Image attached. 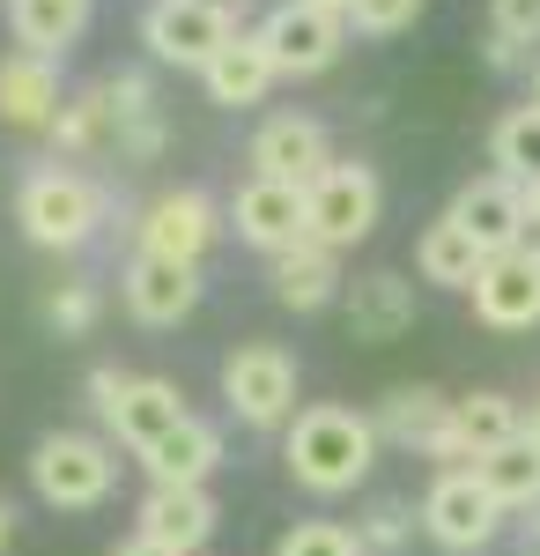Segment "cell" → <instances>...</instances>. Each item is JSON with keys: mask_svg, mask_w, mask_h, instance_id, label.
I'll return each mask as SVG.
<instances>
[{"mask_svg": "<svg viewBox=\"0 0 540 556\" xmlns=\"http://www.w3.org/2000/svg\"><path fill=\"white\" fill-rule=\"evenodd\" d=\"M274 556H363V542L340 519H296L290 534L274 542Z\"/></svg>", "mask_w": 540, "mask_h": 556, "instance_id": "29", "label": "cell"}, {"mask_svg": "<svg viewBox=\"0 0 540 556\" xmlns=\"http://www.w3.org/2000/svg\"><path fill=\"white\" fill-rule=\"evenodd\" d=\"M474 475L489 482V497H497L503 513H540V445L533 438L497 445L489 460H474Z\"/></svg>", "mask_w": 540, "mask_h": 556, "instance_id": "26", "label": "cell"}, {"mask_svg": "<svg viewBox=\"0 0 540 556\" xmlns=\"http://www.w3.org/2000/svg\"><path fill=\"white\" fill-rule=\"evenodd\" d=\"M201 8H215V15H230V23H245V15H252V0H201Z\"/></svg>", "mask_w": 540, "mask_h": 556, "instance_id": "36", "label": "cell"}, {"mask_svg": "<svg viewBox=\"0 0 540 556\" xmlns=\"http://www.w3.org/2000/svg\"><path fill=\"white\" fill-rule=\"evenodd\" d=\"M340 312H348V334H356V342H400V334L415 327V290L377 267V275H356V282L340 290Z\"/></svg>", "mask_w": 540, "mask_h": 556, "instance_id": "20", "label": "cell"}, {"mask_svg": "<svg viewBox=\"0 0 540 556\" xmlns=\"http://www.w3.org/2000/svg\"><path fill=\"white\" fill-rule=\"evenodd\" d=\"M222 401H230V416L252 430H282L296 424L304 408H296V356L282 342H237L222 356Z\"/></svg>", "mask_w": 540, "mask_h": 556, "instance_id": "5", "label": "cell"}, {"mask_svg": "<svg viewBox=\"0 0 540 556\" xmlns=\"http://www.w3.org/2000/svg\"><path fill=\"white\" fill-rule=\"evenodd\" d=\"M377 438H393V445H408V453H429V438L452 424V401L437 393V386H393L385 401H377Z\"/></svg>", "mask_w": 540, "mask_h": 556, "instance_id": "23", "label": "cell"}, {"mask_svg": "<svg viewBox=\"0 0 540 556\" xmlns=\"http://www.w3.org/2000/svg\"><path fill=\"white\" fill-rule=\"evenodd\" d=\"M481 60H489L497 75H511V67H526V45H518V38H503V30H489V45H481Z\"/></svg>", "mask_w": 540, "mask_h": 556, "instance_id": "34", "label": "cell"}, {"mask_svg": "<svg viewBox=\"0 0 540 556\" xmlns=\"http://www.w3.org/2000/svg\"><path fill=\"white\" fill-rule=\"evenodd\" d=\"M8 30H15L23 52L60 60V52L89 30V0H8Z\"/></svg>", "mask_w": 540, "mask_h": 556, "instance_id": "24", "label": "cell"}, {"mask_svg": "<svg viewBox=\"0 0 540 556\" xmlns=\"http://www.w3.org/2000/svg\"><path fill=\"white\" fill-rule=\"evenodd\" d=\"M526 438H533V445H540V401H533V416H526Z\"/></svg>", "mask_w": 540, "mask_h": 556, "instance_id": "41", "label": "cell"}, {"mask_svg": "<svg viewBox=\"0 0 540 556\" xmlns=\"http://www.w3.org/2000/svg\"><path fill=\"white\" fill-rule=\"evenodd\" d=\"M408 534H415V519H408V505H371L363 513V527H356V542H363V556H400L408 549Z\"/></svg>", "mask_w": 540, "mask_h": 556, "instance_id": "30", "label": "cell"}, {"mask_svg": "<svg viewBox=\"0 0 540 556\" xmlns=\"http://www.w3.org/2000/svg\"><path fill=\"white\" fill-rule=\"evenodd\" d=\"M267 282H274V304H290V312H319V304H333L340 290H348V282H340V253L319 245V238L274 253L267 260Z\"/></svg>", "mask_w": 540, "mask_h": 556, "instance_id": "21", "label": "cell"}, {"mask_svg": "<svg viewBox=\"0 0 540 556\" xmlns=\"http://www.w3.org/2000/svg\"><path fill=\"white\" fill-rule=\"evenodd\" d=\"M126 290V312L141 319V327H178L193 304H201V267H185V260H164V253H133L119 275Z\"/></svg>", "mask_w": 540, "mask_h": 556, "instance_id": "16", "label": "cell"}, {"mask_svg": "<svg viewBox=\"0 0 540 556\" xmlns=\"http://www.w3.org/2000/svg\"><path fill=\"white\" fill-rule=\"evenodd\" d=\"M215 497L208 482H193V490H170V482H149V497L133 505V534H149V542H164V549H185L201 556L215 534Z\"/></svg>", "mask_w": 540, "mask_h": 556, "instance_id": "17", "label": "cell"}, {"mask_svg": "<svg viewBox=\"0 0 540 556\" xmlns=\"http://www.w3.org/2000/svg\"><path fill=\"white\" fill-rule=\"evenodd\" d=\"M44 319H52L60 334H89V327H97V282H60V290H44Z\"/></svg>", "mask_w": 540, "mask_h": 556, "instance_id": "31", "label": "cell"}, {"mask_svg": "<svg viewBox=\"0 0 540 556\" xmlns=\"http://www.w3.org/2000/svg\"><path fill=\"white\" fill-rule=\"evenodd\" d=\"M215 230H222V215L201 186H170L156 193L141 223H133V238H141V253H164V260H185V267H201V253L215 245Z\"/></svg>", "mask_w": 540, "mask_h": 556, "instance_id": "11", "label": "cell"}, {"mask_svg": "<svg viewBox=\"0 0 540 556\" xmlns=\"http://www.w3.org/2000/svg\"><path fill=\"white\" fill-rule=\"evenodd\" d=\"M15 223H23V238L44 245V253H75V245L97 238V223H104V193H97L82 172L44 164V172L23 178V193H15Z\"/></svg>", "mask_w": 540, "mask_h": 556, "instance_id": "2", "label": "cell"}, {"mask_svg": "<svg viewBox=\"0 0 540 556\" xmlns=\"http://www.w3.org/2000/svg\"><path fill=\"white\" fill-rule=\"evenodd\" d=\"M304 8H326V15H348L356 0H304Z\"/></svg>", "mask_w": 540, "mask_h": 556, "instance_id": "39", "label": "cell"}, {"mask_svg": "<svg viewBox=\"0 0 540 556\" xmlns=\"http://www.w3.org/2000/svg\"><path fill=\"white\" fill-rule=\"evenodd\" d=\"M526 556H540V513H533V527H526Z\"/></svg>", "mask_w": 540, "mask_h": 556, "instance_id": "40", "label": "cell"}, {"mask_svg": "<svg viewBox=\"0 0 540 556\" xmlns=\"http://www.w3.org/2000/svg\"><path fill=\"white\" fill-rule=\"evenodd\" d=\"M489 30H503V38H518V45H540V0H497Z\"/></svg>", "mask_w": 540, "mask_h": 556, "instance_id": "33", "label": "cell"}, {"mask_svg": "<svg viewBox=\"0 0 540 556\" xmlns=\"http://www.w3.org/2000/svg\"><path fill=\"white\" fill-rule=\"evenodd\" d=\"M8 542H15V505L0 497V556H8Z\"/></svg>", "mask_w": 540, "mask_h": 556, "instance_id": "37", "label": "cell"}, {"mask_svg": "<svg viewBox=\"0 0 540 556\" xmlns=\"http://www.w3.org/2000/svg\"><path fill=\"white\" fill-rule=\"evenodd\" d=\"M60 60H38V52H8L0 60V119L23 134H52V119H60Z\"/></svg>", "mask_w": 540, "mask_h": 556, "instance_id": "18", "label": "cell"}, {"mask_svg": "<svg viewBox=\"0 0 540 556\" xmlns=\"http://www.w3.org/2000/svg\"><path fill=\"white\" fill-rule=\"evenodd\" d=\"M230 15H215L201 0H149V15H141V45H149V60H164V67H208L215 52L230 45Z\"/></svg>", "mask_w": 540, "mask_h": 556, "instance_id": "10", "label": "cell"}, {"mask_svg": "<svg viewBox=\"0 0 540 556\" xmlns=\"http://www.w3.org/2000/svg\"><path fill=\"white\" fill-rule=\"evenodd\" d=\"M511 438H526L518 401H511V393H466V401H452V424L429 438L422 460H437V475L445 468H474V460H489V453L511 445Z\"/></svg>", "mask_w": 540, "mask_h": 556, "instance_id": "9", "label": "cell"}, {"mask_svg": "<svg viewBox=\"0 0 540 556\" xmlns=\"http://www.w3.org/2000/svg\"><path fill=\"white\" fill-rule=\"evenodd\" d=\"M274 83H282V75H274V60H267L259 30H230V45H222L208 67H201V89H208V104H222V112L259 104Z\"/></svg>", "mask_w": 540, "mask_h": 556, "instance_id": "19", "label": "cell"}, {"mask_svg": "<svg viewBox=\"0 0 540 556\" xmlns=\"http://www.w3.org/2000/svg\"><path fill=\"white\" fill-rule=\"evenodd\" d=\"M518 193H526V223L540 230V178H533V186H518Z\"/></svg>", "mask_w": 540, "mask_h": 556, "instance_id": "38", "label": "cell"}, {"mask_svg": "<svg viewBox=\"0 0 540 556\" xmlns=\"http://www.w3.org/2000/svg\"><path fill=\"white\" fill-rule=\"evenodd\" d=\"M259 45L274 60V75H326L348 45V15H326V8H304V0H282L259 15Z\"/></svg>", "mask_w": 540, "mask_h": 556, "instance_id": "8", "label": "cell"}, {"mask_svg": "<svg viewBox=\"0 0 540 556\" xmlns=\"http://www.w3.org/2000/svg\"><path fill=\"white\" fill-rule=\"evenodd\" d=\"M282 460H290L296 490H311V497H348L377 460V424L356 416V408H340V401H319V408H304L290 424Z\"/></svg>", "mask_w": 540, "mask_h": 556, "instance_id": "1", "label": "cell"}, {"mask_svg": "<svg viewBox=\"0 0 540 556\" xmlns=\"http://www.w3.org/2000/svg\"><path fill=\"white\" fill-rule=\"evenodd\" d=\"M445 215H452L459 230L481 245V260L518 253V245H526V230H533V223H526V193H518L511 178H497V172H489V178H466Z\"/></svg>", "mask_w": 540, "mask_h": 556, "instance_id": "13", "label": "cell"}, {"mask_svg": "<svg viewBox=\"0 0 540 556\" xmlns=\"http://www.w3.org/2000/svg\"><path fill=\"white\" fill-rule=\"evenodd\" d=\"M333 164V141L319 119L304 112H274L267 127L252 134V178H282V186H311Z\"/></svg>", "mask_w": 540, "mask_h": 556, "instance_id": "15", "label": "cell"}, {"mask_svg": "<svg viewBox=\"0 0 540 556\" xmlns=\"http://www.w3.org/2000/svg\"><path fill=\"white\" fill-rule=\"evenodd\" d=\"M422 15V0H356L348 8V30H363V38H393V30H408Z\"/></svg>", "mask_w": 540, "mask_h": 556, "instance_id": "32", "label": "cell"}, {"mask_svg": "<svg viewBox=\"0 0 540 556\" xmlns=\"http://www.w3.org/2000/svg\"><path fill=\"white\" fill-rule=\"evenodd\" d=\"M112 482H119V460L89 430H52V438H38V453H30V490H38V505H52V513L104 505Z\"/></svg>", "mask_w": 540, "mask_h": 556, "instance_id": "3", "label": "cell"}, {"mask_svg": "<svg viewBox=\"0 0 540 556\" xmlns=\"http://www.w3.org/2000/svg\"><path fill=\"white\" fill-rule=\"evenodd\" d=\"M466 298H474V319L497 327V334L540 327V253H526V245H518V253H497Z\"/></svg>", "mask_w": 540, "mask_h": 556, "instance_id": "14", "label": "cell"}, {"mask_svg": "<svg viewBox=\"0 0 540 556\" xmlns=\"http://www.w3.org/2000/svg\"><path fill=\"white\" fill-rule=\"evenodd\" d=\"M481 267H489L481 245L459 230L452 215H437V223L415 238V275H422V282H437V290H474V282H481Z\"/></svg>", "mask_w": 540, "mask_h": 556, "instance_id": "25", "label": "cell"}, {"mask_svg": "<svg viewBox=\"0 0 540 556\" xmlns=\"http://www.w3.org/2000/svg\"><path fill=\"white\" fill-rule=\"evenodd\" d=\"M422 534L452 556H474L503 534V505L489 497V482L474 468H445L429 482V497H422Z\"/></svg>", "mask_w": 540, "mask_h": 556, "instance_id": "6", "label": "cell"}, {"mask_svg": "<svg viewBox=\"0 0 540 556\" xmlns=\"http://www.w3.org/2000/svg\"><path fill=\"white\" fill-rule=\"evenodd\" d=\"M52 141L60 149H119V104H112V83H89L82 97H67L60 104V119H52Z\"/></svg>", "mask_w": 540, "mask_h": 556, "instance_id": "27", "label": "cell"}, {"mask_svg": "<svg viewBox=\"0 0 540 556\" xmlns=\"http://www.w3.org/2000/svg\"><path fill=\"white\" fill-rule=\"evenodd\" d=\"M215 460H222V430L201 424V416H185V424L170 430V438H156V445L141 453L149 482H170V490H193V482H208Z\"/></svg>", "mask_w": 540, "mask_h": 556, "instance_id": "22", "label": "cell"}, {"mask_svg": "<svg viewBox=\"0 0 540 556\" xmlns=\"http://www.w3.org/2000/svg\"><path fill=\"white\" fill-rule=\"evenodd\" d=\"M304 201H311V238H319V245H333V253L363 245V238L377 230V208H385L377 172H371V164H340V156H333L326 172L304 186Z\"/></svg>", "mask_w": 540, "mask_h": 556, "instance_id": "7", "label": "cell"}, {"mask_svg": "<svg viewBox=\"0 0 540 556\" xmlns=\"http://www.w3.org/2000/svg\"><path fill=\"white\" fill-rule=\"evenodd\" d=\"M489 164H497V178H511V186H533L540 178V112L533 104L503 112L497 127H489Z\"/></svg>", "mask_w": 540, "mask_h": 556, "instance_id": "28", "label": "cell"}, {"mask_svg": "<svg viewBox=\"0 0 540 556\" xmlns=\"http://www.w3.org/2000/svg\"><path fill=\"white\" fill-rule=\"evenodd\" d=\"M89 401H97L104 430L119 438L126 453H149L156 438H170V430L193 416L185 393H178L170 379H133V371H112V364L89 371Z\"/></svg>", "mask_w": 540, "mask_h": 556, "instance_id": "4", "label": "cell"}, {"mask_svg": "<svg viewBox=\"0 0 540 556\" xmlns=\"http://www.w3.org/2000/svg\"><path fill=\"white\" fill-rule=\"evenodd\" d=\"M230 223H237L245 245L274 260L311 238V201H304V186H282V178H245L237 201H230Z\"/></svg>", "mask_w": 540, "mask_h": 556, "instance_id": "12", "label": "cell"}, {"mask_svg": "<svg viewBox=\"0 0 540 556\" xmlns=\"http://www.w3.org/2000/svg\"><path fill=\"white\" fill-rule=\"evenodd\" d=\"M533 112H540V60H533Z\"/></svg>", "mask_w": 540, "mask_h": 556, "instance_id": "42", "label": "cell"}, {"mask_svg": "<svg viewBox=\"0 0 540 556\" xmlns=\"http://www.w3.org/2000/svg\"><path fill=\"white\" fill-rule=\"evenodd\" d=\"M112 556H185V549H164V542H149V534H133V542H119Z\"/></svg>", "mask_w": 540, "mask_h": 556, "instance_id": "35", "label": "cell"}]
</instances>
